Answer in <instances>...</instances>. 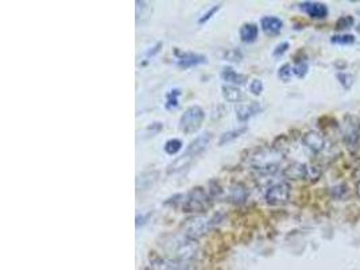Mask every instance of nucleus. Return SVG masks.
<instances>
[{
	"instance_id": "obj_28",
	"label": "nucleus",
	"mask_w": 360,
	"mask_h": 270,
	"mask_svg": "<svg viewBox=\"0 0 360 270\" xmlns=\"http://www.w3.org/2000/svg\"><path fill=\"white\" fill-rule=\"evenodd\" d=\"M227 58H228L229 61H240V58H242V54H240L237 50H231V52H228L227 54Z\"/></svg>"
},
{
	"instance_id": "obj_16",
	"label": "nucleus",
	"mask_w": 360,
	"mask_h": 270,
	"mask_svg": "<svg viewBox=\"0 0 360 270\" xmlns=\"http://www.w3.org/2000/svg\"><path fill=\"white\" fill-rule=\"evenodd\" d=\"M221 91H223V96L225 100L231 101V103H239L243 99V93L235 85H224Z\"/></svg>"
},
{
	"instance_id": "obj_30",
	"label": "nucleus",
	"mask_w": 360,
	"mask_h": 270,
	"mask_svg": "<svg viewBox=\"0 0 360 270\" xmlns=\"http://www.w3.org/2000/svg\"><path fill=\"white\" fill-rule=\"evenodd\" d=\"M357 194H359V196H360V184H359V186H357Z\"/></svg>"
},
{
	"instance_id": "obj_12",
	"label": "nucleus",
	"mask_w": 360,
	"mask_h": 270,
	"mask_svg": "<svg viewBox=\"0 0 360 270\" xmlns=\"http://www.w3.org/2000/svg\"><path fill=\"white\" fill-rule=\"evenodd\" d=\"M239 34L240 40L243 41L244 44H252V42H255L256 38H258L259 28L254 23H244L243 26L240 27Z\"/></svg>"
},
{
	"instance_id": "obj_13",
	"label": "nucleus",
	"mask_w": 360,
	"mask_h": 270,
	"mask_svg": "<svg viewBox=\"0 0 360 270\" xmlns=\"http://www.w3.org/2000/svg\"><path fill=\"white\" fill-rule=\"evenodd\" d=\"M284 174L292 180H302L309 174V168L304 164H293L285 169Z\"/></svg>"
},
{
	"instance_id": "obj_25",
	"label": "nucleus",
	"mask_w": 360,
	"mask_h": 270,
	"mask_svg": "<svg viewBox=\"0 0 360 270\" xmlns=\"http://www.w3.org/2000/svg\"><path fill=\"white\" fill-rule=\"evenodd\" d=\"M263 83L260 80H258V79H255V80L251 81V84H250V92L252 93V95H260V93L263 92Z\"/></svg>"
},
{
	"instance_id": "obj_23",
	"label": "nucleus",
	"mask_w": 360,
	"mask_h": 270,
	"mask_svg": "<svg viewBox=\"0 0 360 270\" xmlns=\"http://www.w3.org/2000/svg\"><path fill=\"white\" fill-rule=\"evenodd\" d=\"M337 79L345 89H349L353 84V76L351 73H337Z\"/></svg>"
},
{
	"instance_id": "obj_10",
	"label": "nucleus",
	"mask_w": 360,
	"mask_h": 270,
	"mask_svg": "<svg viewBox=\"0 0 360 270\" xmlns=\"http://www.w3.org/2000/svg\"><path fill=\"white\" fill-rule=\"evenodd\" d=\"M260 27H262L264 34L276 35V34H279L282 27H284V22L276 16H264L260 20Z\"/></svg>"
},
{
	"instance_id": "obj_1",
	"label": "nucleus",
	"mask_w": 360,
	"mask_h": 270,
	"mask_svg": "<svg viewBox=\"0 0 360 270\" xmlns=\"http://www.w3.org/2000/svg\"><path fill=\"white\" fill-rule=\"evenodd\" d=\"M211 141H212V134L211 133H205L198 135L194 141L189 143L188 147L185 149L184 154H182L181 157L177 158V160H174V161L168 166V173L172 174L185 169L197 156H200V154L208 147Z\"/></svg>"
},
{
	"instance_id": "obj_14",
	"label": "nucleus",
	"mask_w": 360,
	"mask_h": 270,
	"mask_svg": "<svg viewBox=\"0 0 360 270\" xmlns=\"http://www.w3.org/2000/svg\"><path fill=\"white\" fill-rule=\"evenodd\" d=\"M221 79L225 81V83H229V84H233L235 87L236 85H242L246 83V76L244 74H240V73L235 72L232 68H224L221 70Z\"/></svg>"
},
{
	"instance_id": "obj_4",
	"label": "nucleus",
	"mask_w": 360,
	"mask_h": 270,
	"mask_svg": "<svg viewBox=\"0 0 360 270\" xmlns=\"http://www.w3.org/2000/svg\"><path fill=\"white\" fill-rule=\"evenodd\" d=\"M343 138L347 147H356L360 141V119L355 115H347L343 123Z\"/></svg>"
},
{
	"instance_id": "obj_17",
	"label": "nucleus",
	"mask_w": 360,
	"mask_h": 270,
	"mask_svg": "<svg viewBox=\"0 0 360 270\" xmlns=\"http://www.w3.org/2000/svg\"><path fill=\"white\" fill-rule=\"evenodd\" d=\"M246 131H247V127H246V126H243V127H239V129L231 130V131H228V133H224L220 137L219 145L223 146V145H225V143H229V142L235 141V139H237L240 135H243Z\"/></svg>"
},
{
	"instance_id": "obj_6",
	"label": "nucleus",
	"mask_w": 360,
	"mask_h": 270,
	"mask_svg": "<svg viewBox=\"0 0 360 270\" xmlns=\"http://www.w3.org/2000/svg\"><path fill=\"white\" fill-rule=\"evenodd\" d=\"M177 57H178L177 64H178V66L182 69L193 68V66H198V65L207 64V62H208L207 57L203 56V54H197V53L177 52Z\"/></svg>"
},
{
	"instance_id": "obj_18",
	"label": "nucleus",
	"mask_w": 360,
	"mask_h": 270,
	"mask_svg": "<svg viewBox=\"0 0 360 270\" xmlns=\"http://www.w3.org/2000/svg\"><path fill=\"white\" fill-rule=\"evenodd\" d=\"M180 96H181L180 89L178 88L172 89V91L168 93V96H166V103H165V107H166V109H169V111L176 109L177 107H178V97Z\"/></svg>"
},
{
	"instance_id": "obj_3",
	"label": "nucleus",
	"mask_w": 360,
	"mask_h": 270,
	"mask_svg": "<svg viewBox=\"0 0 360 270\" xmlns=\"http://www.w3.org/2000/svg\"><path fill=\"white\" fill-rule=\"evenodd\" d=\"M205 119L204 109L198 107V105H192L189 107L182 117L180 118V129L181 131H184L185 134L196 133L197 130L200 129L203 122Z\"/></svg>"
},
{
	"instance_id": "obj_21",
	"label": "nucleus",
	"mask_w": 360,
	"mask_h": 270,
	"mask_svg": "<svg viewBox=\"0 0 360 270\" xmlns=\"http://www.w3.org/2000/svg\"><path fill=\"white\" fill-rule=\"evenodd\" d=\"M292 76H293V68L290 64H285L284 66H281L279 70H278V77H279L282 81H285V83H288V81L292 80Z\"/></svg>"
},
{
	"instance_id": "obj_20",
	"label": "nucleus",
	"mask_w": 360,
	"mask_h": 270,
	"mask_svg": "<svg viewBox=\"0 0 360 270\" xmlns=\"http://www.w3.org/2000/svg\"><path fill=\"white\" fill-rule=\"evenodd\" d=\"M308 62H306V61H300V62H297V64L293 66V74H296L298 79H302V77H305V74L308 73Z\"/></svg>"
},
{
	"instance_id": "obj_8",
	"label": "nucleus",
	"mask_w": 360,
	"mask_h": 270,
	"mask_svg": "<svg viewBox=\"0 0 360 270\" xmlns=\"http://www.w3.org/2000/svg\"><path fill=\"white\" fill-rule=\"evenodd\" d=\"M235 111H236L237 121L246 122L252 117H255L256 113H259L262 111V105L258 101H250L246 104H239Z\"/></svg>"
},
{
	"instance_id": "obj_2",
	"label": "nucleus",
	"mask_w": 360,
	"mask_h": 270,
	"mask_svg": "<svg viewBox=\"0 0 360 270\" xmlns=\"http://www.w3.org/2000/svg\"><path fill=\"white\" fill-rule=\"evenodd\" d=\"M211 207V200L203 188H194L184 196L182 211L184 212H204Z\"/></svg>"
},
{
	"instance_id": "obj_19",
	"label": "nucleus",
	"mask_w": 360,
	"mask_h": 270,
	"mask_svg": "<svg viewBox=\"0 0 360 270\" xmlns=\"http://www.w3.org/2000/svg\"><path fill=\"white\" fill-rule=\"evenodd\" d=\"M181 147H182V142H181L180 139H169L164 146L165 151H166L169 156L177 154L181 150Z\"/></svg>"
},
{
	"instance_id": "obj_7",
	"label": "nucleus",
	"mask_w": 360,
	"mask_h": 270,
	"mask_svg": "<svg viewBox=\"0 0 360 270\" xmlns=\"http://www.w3.org/2000/svg\"><path fill=\"white\" fill-rule=\"evenodd\" d=\"M300 8L305 14H308L310 18H316V19H324L328 16V7L324 3H318V2H305L300 6Z\"/></svg>"
},
{
	"instance_id": "obj_27",
	"label": "nucleus",
	"mask_w": 360,
	"mask_h": 270,
	"mask_svg": "<svg viewBox=\"0 0 360 270\" xmlns=\"http://www.w3.org/2000/svg\"><path fill=\"white\" fill-rule=\"evenodd\" d=\"M289 46H290V45H289V42H282V44H279L275 49H274V52H272V54H274L275 57L282 56L284 53L288 52Z\"/></svg>"
},
{
	"instance_id": "obj_24",
	"label": "nucleus",
	"mask_w": 360,
	"mask_h": 270,
	"mask_svg": "<svg viewBox=\"0 0 360 270\" xmlns=\"http://www.w3.org/2000/svg\"><path fill=\"white\" fill-rule=\"evenodd\" d=\"M352 24H353L352 16H341L340 19L336 22V28L337 30H344V28L351 27Z\"/></svg>"
},
{
	"instance_id": "obj_31",
	"label": "nucleus",
	"mask_w": 360,
	"mask_h": 270,
	"mask_svg": "<svg viewBox=\"0 0 360 270\" xmlns=\"http://www.w3.org/2000/svg\"><path fill=\"white\" fill-rule=\"evenodd\" d=\"M357 31L360 32V24H359V26H357Z\"/></svg>"
},
{
	"instance_id": "obj_5",
	"label": "nucleus",
	"mask_w": 360,
	"mask_h": 270,
	"mask_svg": "<svg viewBox=\"0 0 360 270\" xmlns=\"http://www.w3.org/2000/svg\"><path fill=\"white\" fill-rule=\"evenodd\" d=\"M290 198V185L286 182H278L270 186L266 192V202L268 206H284Z\"/></svg>"
},
{
	"instance_id": "obj_26",
	"label": "nucleus",
	"mask_w": 360,
	"mask_h": 270,
	"mask_svg": "<svg viewBox=\"0 0 360 270\" xmlns=\"http://www.w3.org/2000/svg\"><path fill=\"white\" fill-rule=\"evenodd\" d=\"M219 10H220V4H217V6H213V7L211 8V10H209L208 12H207V14H204V15L201 16L200 19H198V23L204 24L205 22H208V20L211 19V18H212V16L215 15V14H216L217 11H219Z\"/></svg>"
},
{
	"instance_id": "obj_15",
	"label": "nucleus",
	"mask_w": 360,
	"mask_h": 270,
	"mask_svg": "<svg viewBox=\"0 0 360 270\" xmlns=\"http://www.w3.org/2000/svg\"><path fill=\"white\" fill-rule=\"evenodd\" d=\"M213 220H198V222L193 223V226L188 230V235L190 238H197L200 235H204L209 228H212Z\"/></svg>"
},
{
	"instance_id": "obj_11",
	"label": "nucleus",
	"mask_w": 360,
	"mask_h": 270,
	"mask_svg": "<svg viewBox=\"0 0 360 270\" xmlns=\"http://www.w3.org/2000/svg\"><path fill=\"white\" fill-rule=\"evenodd\" d=\"M152 270H193L189 263L184 261H168V259H158L152 262Z\"/></svg>"
},
{
	"instance_id": "obj_22",
	"label": "nucleus",
	"mask_w": 360,
	"mask_h": 270,
	"mask_svg": "<svg viewBox=\"0 0 360 270\" xmlns=\"http://www.w3.org/2000/svg\"><path fill=\"white\" fill-rule=\"evenodd\" d=\"M332 44L337 45H352L355 44V36L351 34H343V35H335L332 36Z\"/></svg>"
},
{
	"instance_id": "obj_9",
	"label": "nucleus",
	"mask_w": 360,
	"mask_h": 270,
	"mask_svg": "<svg viewBox=\"0 0 360 270\" xmlns=\"http://www.w3.org/2000/svg\"><path fill=\"white\" fill-rule=\"evenodd\" d=\"M304 145L313 153H320L325 146V138L317 131H309L304 135Z\"/></svg>"
},
{
	"instance_id": "obj_29",
	"label": "nucleus",
	"mask_w": 360,
	"mask_h": 270,
	"mask_svg": "<svg viewBox=\"0 0 360 270\" xmlns=\"http://www.w3.org/2000/svg\"><path fill=\"white\" fill-rule=\"evenodd\" d=\"M159 48H162V42H158V44L152 48V50H148V52L146 53V57H152L154 54H156V53L159 52Z\"/></svg>"
}]
</instances>
